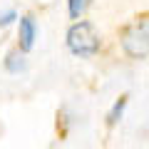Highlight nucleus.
I'll use <instances>...</instances> for the list:
<instances>
[{"instance_id":"f257e3e1","label":"nucleus","mask_w":149,"mask_h":149,"mask_svg":"<svg viewBox=\"0 0 149 149\" xmlns=\"http://www.w3.org/2000/svg\"><path fill=\"white\" fill-rule=\"evenodd\" d=\"M67 50L77 57H95L100 52V37H97L92 22L77 20L67 30Z\"/></svg>"},{"instance_id":"f03ea898","label":"nucleus","mask_w":149,"mask_h":149,"mask_svg":"<svg viewBox=\"0 0 149 149\" xmlns=\"http://www.w3.org/2000/svg\"><path fill=\"white\" fill-rule=\"evenodd\" d=\"M122 47H124V52H127L129 57H134V60L147 57V52H149V22L144 20V17L137 20V22H132V25L124 30Z\"/></svg>"},{"instance_id":"7ed1b4c3","label":"nucleus","mask_w":149,"mask_h":149,"mask_svg":"<svg viewBox=\"0 0 149 149\" xmlns=\"http://www.w3.org/2000/svg\"><path fill=\"white\" fill-rule=\"evenodd\" d=\"M17 40H20V52H30V50L35 47V40H37V22H35V17H30V15L20 17Z\"/></svg>"},{"instance_id":"20e7f679","label":"nucleus","mask_w":149,"mask_h":149,"mask_svg":"<svg viewBox=\"0 0 149 149\" xmlns=\"http://www.w3.org/2000/svg\"><path fill=\"white\" fill-rule=\"evenodd\" d=\"M25 67H27V62H25V52H20V50H13V52H8V57H5V70L10 74H20V72H25Z\"/></svg>"},{"instance_id":"39448f33","label":"nucleus","mask_w":149,"mask_h":149,"mask_svg":"<svg viewBox=\"0 0 149 149\" xmlns=\"http://www.w3.org/2000/svg\"><path fill=\"white\" fill-rule=\"evenodd\" d=\"M124 109H127V97H119V100L112 104L109 114H107V124H117L119 119L124 117Z\"/></svg>"},{"instance_id":"423d86ee","label":"nucleus","mask_w":149,"mask_h":149,"mask_svg":"<svg viewBox=\"0 0 149 149\" xmlns=\"http://www.w3.org/2000/svg\"><path fill=\"white\" fill-rule=\"evenodd\" d=\"M92 0H67V13L72 20H80L82 15H85V10L90 8Z\"/></svg>"},{"instance_id":"0eeeda50","label":"nucleus","mask_w":149,"mask_h":149,"mask_svg":"<svg viewBox=\"0 0 149 149\" xmlns=\"http://www.w3.org/2000/svg\"><path fill=\"white\" fill-rule=\"evenodd\" d=\"M13 20H17V13H15V10H8V13H3V15H0V27H8Z\"/></svg>"}]
</instances>
